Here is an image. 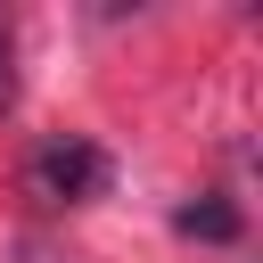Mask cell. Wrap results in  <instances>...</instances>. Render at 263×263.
<instances>
[{
    "instance_id": "obj_3",
    "label": "cell",
    "mask_w": 263,
    "mask_h": 263,
    "mask_svg": "<svg viewBox=\"0 0 263 263\" xmlns=\"http://www.w3.org/2000/svg\"><path fill=\"white\" fill-rule=\"evenodd\" d=\"M16 107V49H8V25H0V115Z\"/></svg>"
},
{
    "instance_id": "obj_2",
    "label": "cell",
    "mask_w": 263,
    "mask_h": 263,
    "mask_svg": "<svg viewBox=\"0 0 263 263\" xmlns=\"http://www.w3.org/2000/svg\"><path fill=\"white\" fill-rule=\"evenodd\" d=\"M173 230H181V238H205V247H230V238H238V205H230L222 189H205V197H189V205L173 214Z\"/></svg>"
},
{
    "instance_id": "obj_1",
    "label": "cell",
    "mask_w": 263,
    "mask_h": 263,
    "mask_svg": "<svg viewBox=\"0 0 263 263\" xmlns=\"http://www.w3.org/2000/svg\"><path fill=\"white\" fill-rule=\"evenodd\" d=\"M25 197L41 205V214H58V205H90V197H107V181H115V164H107V148L99 140H82V132H58V140H41L33 156H25Z\"/></svg>"
}]
</instances>
